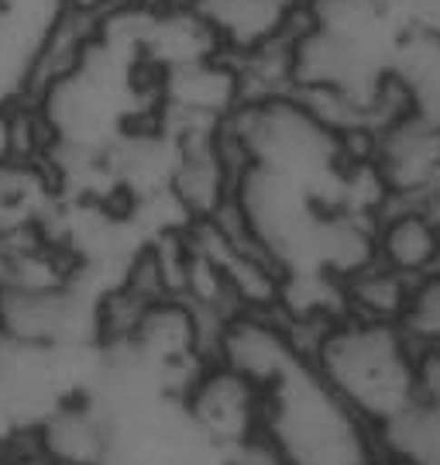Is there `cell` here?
Listing matches in <instances>:
<instances>
[{
	"label": "cell",
	"mask_w": 440,
	"mask_h": 465,
	"mask_svg": "<svg viewBox=\"0 0 440 465\" xmlns=\"http://www.w3.org/2000/svg\"><path fill=\"white\" fill-rule=\"evenodd\" d=\"M180 407L190 428L217 451H234L255 441L265 420V390L230 372L220 362H207L180 393Z\"/></svg>",
	"instance_id": "5b68a950"
},
{
	"label": "cell",
	"mask_w": 440,
	"mask_h": 465,
	"mask_svg": "<svg viewBox=\"0 0 440 465\" xmlns=\"http://www.w3.org/2000/svg\"><path fill=\"white\" fill-rule=\"evenodd\" d=\"M413 341V393L424 403L440 400V341L409 338Z\"/></svg>",
	"instance_id": "7c38bea8"
},
{
	"label": "cell",
	"mask_w": 440,
	"mask_h": 465,
	"mask_svg": "<svg viewBox=\"0 0 440 465\" xmlns=\"http://www.w3.org/2000/svg\"><path fill=\"white\" fill-rule=\"evenodd\" d=\"M409 293H413V280H406L396 269L382 266L378 259H372L365 269H358L347 280H341L344 314L361 317V321L403 324L409 307Z\"/></svg>",
	"instance_id": "30bf717a"
},
{
	"label": "cell",
	"mask_w": 440,
	"mask_h": 465,
	"mask_svg": "<svg viewBox=\"0 0 440 465\" xmlns=\"http://www.w3.org/2000/svg\"><path fill=\"white\" fill-rule=\"evenodd\" d=\"M307 362L372 431L416 403L413 341L403 324L341 314L320 334Z\"/></svg>",
	"instance_id": "6da1fadb"
},
{
	"label": "cell",
	"mask_w": 440,
	"mask_h": 465,
	"mask_svg": "<svg viewBox=\"0 0 440 465\" xmlns=\"http://www.w3.org/2000/svg\"><path fill=\"white\" fill-rule=\"evenodd\" d=\"M224 138L245 166L289 176L324 207L334 203L341 169L351 159L347 138L320 121L296 94L245 100L224 121Z\"/></svg>",
	"instance_id": "7a4b0ae2"
},
{
	"label": "cell",
	"mask_w": 440,
	"mask_h": 465,
	"mask_svg": "<svg viewBox=\"0 0 440 465\" xmlns=\"http://www.w3.org/2000/svg\"><path fill=\"white\" fill-rule=\"evenodd\" d=\"M0 465H49V462L42 459V451L34 449L32 434L21 431L0 445Z\"/></svg>",
	"instance_id": "4fadbf2b"
},
{
	"label": "cell",
	"mask_w": 440,
	"mask_h": 465,
	"mask_svg": "<svg viewBox=\"0 0 440 465\" xmlns=\"http://www.w3.org/2000/svg\"><path fill=\"white\" fill-rule=\"evenodd\" d=\"M224 465H286V459L259 434L255 441H248L241 449L228 451V462Z\"/></svg>",
	"instance_id": "5bb4252c"
},
{
	"label": "cell",
	"mask_w": 440,
	"mask_h": 465,
	"mask_svg": "<svg viewBox=\"0 0 440 465\" xmlns=\"http://www.w3.org/2000/svg\"><path fill=\"white\" fill-rule=\"evenodd\" d=\"M440 255V221L430 207L386 203L376 217V259L403 272L406 280H424Z\"/></svg>",
	"instance_id": "9c48e42d"
},
{
	"label": "cell",
	"mask_w": 440,
	"mask_h": 465,
	"mask_svg": "<svg viewBox=\"0 0 440 465\" xmlns=\"http://www.w3.org/2000/svg\"><path fill=\"white\" fill-rule=\"evenodd\" d=\"M261 438L286 465H378L376 431L317 376L310 362H296L265 390Z\"/></svg>",
	"instance_id": "3957f363"
},
{
	"label": "cell",
	"mask_w": 440,
	"mask_h": 465,
	"mask_svg": "<svg viewBox=\"0 0 440 465\" xmlns=\"http://www.w3.org/2000/svg\"><path fill=\"white\" fill-rule=\"evenodd\" d=\"M28 434L49 465H107L111 455V424L86 397L63 400Z\"/></svg>",
	"instance_id": "ba28073f"
},
{
	"label": "cell",
	"mask_w": 440,
	"mask_h": 465,
	"mask_svg": "<svg viewBox=\"0 0 440 465\" xmlns=\"http://www.w3.org/2000/svg\"><path fill=\"white\" fill-rule=\"evenodd\" d=\"M368 159L382 176L389 203L437 207L440 200V121L403 111L368 138Z\"/></svg>",
	"instance_id": "277c9868"
},
{
	"label": "cell",
	"mask_w": 440,
	"mask_h": 465,
	"mask_svg": "<svg viewBox=\"0 0 440 465\" xmlns=\"http://www.w3.org/2000/svg\"><path fill=\"white\" fill-rule=\"evenodd\" d=\"M210 362L228 366L255 386H276L296 362H307L296 349L286 317L276 311H234L220 321Z\"/></svg>",
	"instance_id": "8992f818"
},
{
	"label": "cell",
	"mask_w": 440,
	"mask_h": 465,
	"mask_svg": "<svg viewBox=\"0 0 440 465\" xmlns=\"http://www.w3.org/2000/svg\"><path fill=\"white\" fill-rule=\"evenodd\" d=\"M228 59H241L293 38L303 0H186Z\"/></svg>",
	"instance_id": "52a82bcc"
},
{
	"label": "cell",
	"mask_w": 440,
	"mask_h": 465,
	"mask_svg": "<svg viewBox=\"0 0 440 465\" xmlns=\"http://www.w3.org/2000/svg\"><path fill=\"white\" fill-rule=\"evenodd\" d=\"M378 455L399 465H440V400L409 403L376 431Z\"/></svg>",
	"instance_id": "8fae6325"
}]
</instances>
